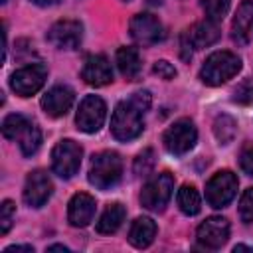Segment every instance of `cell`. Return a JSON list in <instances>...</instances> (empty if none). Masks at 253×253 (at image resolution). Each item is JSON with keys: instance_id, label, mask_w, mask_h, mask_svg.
<instances>
[{"instance_id": "obj_3", "label": "cell", "mask_w": 253, "mask_h": 253, "mask_svg": "<svg viewBox=\"0 0 253 253\" xmlns=\"http://www.w3.org/2000/svg\"><path fill=\"white\" fill-rule=\"evenodd\" d=\"M241 69V59L231 53V51H215L211 53L206 63L200 69V79L206 85H221L225 81H229L231 77H235Z\"/></svg>"}, {"instance_id": "obj_32", "label": "cell", "mask_w": 253, "mask_h": 253, "mask_svg": "<svg viewBox=\"0 0 253 253\" xmlns=\"http://www.w3.org/2000/svg\"><path fill=\"white\" fill-rule=\"evenodd\" d=\"M130 101L140 109V111H148L150 109V103H152V97H150V93L148 91H136V93H132V97H130Z\"/></svg>"}, {"instance_id": "obj_10", "label": "cell", "mask_w": 253, "mask_h": 253, "mask_svg": "<svg viewBox=\"0 0 253 253\" xmlns=\"http://www.w3.org/2000/svg\"><path fill=\"white\" fill-rule=\"evenodd\" d=\"M105 117H107L105 101L97 95H87L79 103L75 123H77V128L83 130V132H97L103 126Z\"/></svg>"}, {"instance_id": "obj_11", "label": "cell", "mask_w": 253, "mask_h": 253, "mask_svg": "<svg viewBox=\"0 0 253 253\" xmlns=\"http://www.w3.org/2000/svg\"><path fill=\"white\" fill-rule=\"evenodd\" d=\"M130 36L140 45H154L164 40V28L152 14H136L130 20Z\"/></svg>"}, {"instance_id": "obj_4", "label": "cell", "mask_w": 253, "mask_h": 253, "mask_svg": "<svg viewBox=\"0 0 253 253\" xmlns=\"http://www.w3.org/2000/svg\"><path fill=\"white\" fill-rule=\"evenodd\" d=\"M123 174V160L117 152L105 150L93 156L89 166V182L99 190L113 188Z\"/></svg>"}, {"instance_id": "obj_2", "label": "cell", "mask_w": 253, "mask_h": 253, "mask_svg": "<svg viewBox=\"0 0 253 253\" xmlns=\"http://www.w3.org/2000/svg\"><path fill=\"white\" fill-rule=\"evenodd\" d=\"M142 115H144V111H140L130 99L119 103L117 109L113 111V117H111L113 136L121 142H128V140L136 138L144 128Z\"/></svg>"}, {"instance_id": "obj_25", "label": "cell", "mask_w": 253, "mask_h": 253, "mask_svg": "<svg viewBox=\"0 0 253 253\" xmlns=\"http://www.w3.org/2000/svg\"><path fill=\"white\" fill-rule=\"evenodd\" d=\"M202 8L210 20L219 22L229 10V0H202Z\"/></svg>"}, {"instance_id": "obj_6", "label": "cell", "mask_w": 253, "mask_h": 253, "mask_svg": "<svg viewBox=\"0 0 253 253\" xmlns=\"http://www.w3.org/2000/svg\"><path fill=\"white\" fill-rule=\"evenodd\" d=\"M81 156L83 150L75 140H59L51 150V170L59 178H71L81 166Z\"/></svg>"}, {"instance_id": "obj_8", "label": "cell", "mask_w": 253, "mask_h": 253, "mask_svg": "<svg viewBox=\"0 0 253 253\" xmlns=\"http://www.w3.org/2000/svg\"><path fill=\"white\" fill-rule=\"evenodd\" d=\"M237 176L231 170H221L210 178L206 184V202L211 208H225L237 192Z\"/></svg>"}, {"instance_id": "obj_36", "label": "cell", "mask_w": 253, "mask_h": 253, "mask_svg": "<svg viewBox=\"0 0 253 253\" xmlns=\"http://www.w3.org/2000/svg\"><path fill=\"white\" fill-rule=\"evenodd\" d=\"M0 2H8V0H0Z\"/></svg>"}, {"instance_id": "obj_30", "label": "cell", "mask_w": 253, "mask_h": 253, "mask_svg": "<svg viewBox=\"0 0 253 253\" xmlns=\"http://www.w3.org/2000/svg\"><path fill=\"white\" fill-rule=\"evenodd\" d=\"M154 73L158 75V77H162V79H174L176 77V69H174V65L172 63H168L166 59H160V61H156L154 63Z\"/></svg>"}, {"instance_id": "obj_21", "label": "cell", "mask_w": 253, "mask_h": 253, "mask_svg": "<svg viewBox=\"0 0 253 253\" xmlns=\"http://www.w3.org/2000/svg\"><path fill=\"white\" fill-rule=\"evenodd\" d=\"M125 215H126V210L123 208V204L115 202V204L107 206V210L101 213V217H99V221H97V231L103 233V235L115 233V231L123 225Z\"/></svg>"}, {"instance_id": "obj_17", "label": "cell", "mask_w": 253, "mask_h": 253, "mask_svg": "<svg viewBox=\"0 0 253 253\" xmlns=\"http://www.w3.org/2000/svg\"><path fill=\"white\" fill-rule=\"evenodd\" d=\"M95 215V198L79 192L69 200V208H67V219L73 227H85L89 225V221Z\"/></svg>"}, {"instance_id": "obj_20", "label": "cell", "mask_w": 253, "mask_h": 253, "mask_svg": "<svg viewBox=\"0 0 253 253\" xmlns=\"http://www.w3.org/2000/svg\"><path fill=\"white\" fill-rule=\"evenodd\" d=\"M188 36H190V40H192V43L196 47H208V45H211V43H215L219 40V26H217L215 20L206 18V20L198 22L188 32Z\"/></svg>"}, {"instance_id": "obj_28", "label": "cell", "mask_w": 253, "mask_h": 253, "mask_svg": "<svg viewBox=\"0 0 253 253\" xmlns=\"http://www.w3.org/2000/svg\"><path fill=\"white\" fill-rule=\"evenodd\" d=\"M233 101L239 105H251L253 103V79H245L235 87Z\"/></svg>"}, {"instance_id": "obj_22", "label": "cell", "mask_w": 253, "mask_h": 253, "mask_svg": "<svg viewBox=\"0 0 253 253\" xmlns=\"http://www.w3.org/2000/svg\"><path fill=\"white\" fill-rule=\"evenodd\" d=\"M117 65H119L121 73L126 79H136V75L142 69L140 55H138V51L134 47H121L117 51Z\"/></svg>"}, {"instance_id": "obj_9", "label": "cell", "mask_w": 253, "mask_h": 253, "mask_svg": "<svg viewBox=\"0 0 253 253\" xmlns=\"http://www.w3.org/2000/svg\"><path fill=\"white\" fill-rule=\"evenodd\" d=\"M45 77H47V69L43 63H30V65H24L12 73L10 87L14 89L16 95L30 97L43 87Z\"/></svg>"}, {"instance_id": "obj_15", "label": "cell", "mask_w": 253, "mask_h": 253, "mask_svg": "<svg viewBox=\"0 0 253 253\" xmlns=\"http://www.w3.org/2000/svg\"><path fill=\"white\" fill-rule=\"evenodd\" d=\"M81 77L85 79V83H89L93 87H103V85L113 81V67H111V63L105 55L91 53L83 61Z\"/></svg>"}, {"instance_id": "obj_12", "label": "cell", "mask_w": 253, "mask_h": 253, "mask_svg": "<svg viewBox=\"0 0 253 253\" xmlns=\"http://www.w3.org/2000/svg\"><path fill=\"white\" fill-rule=\"evenodd\" d=\"M83 40V26L77 20H59L47 32V42L59 49H75Z\"/></svg>"}, {"instance_id": "obj_23", "label": "cell", "mask_w": 253, "mask_h": 253, "mask_svg": "<svg viewBox=\"0 0 253 253\" xmlns=\"http://www.w3.org/2000/svg\"><path fill=\"white\" fill-rule=\"evenodd\" d=\"M176 202H178V208L186 213V215H196L200 210H202V198L198 194V190L190 184H184L180 190H178V196H176Z\"/></svg>"}, {"instance_id": "obj_13", "label": "cell", "mask_w": 253, "mask_h": 253, "mask_svg": "<svg viewBox=\"0 0 253 253\" xmlns=\"http://www.w3.org/2000/svg\"><path fill=\"white\" fill-rule=\"evenodd\" d=\"M53 192V184L43 170H34L28 174L24 184V202L30 208H42Z\"/></svg>"}, {"instance_id": "obj_34", "label": "cell", "mask_w": 253, "mask_h": 253, "mask_svg": "<svg viewBox=\"0 0 253 253\" xmlns=\"http://www.w3.org/2000/svg\"><path fill=\"white\" fill-rule=\"evenodd\" d=\"M32 2L38 4V6H53V4H57L61 0H32Z\"/></svg>"}, {"instance_id": "obj_14", "label": "cell", "mask_w": 253, "mask_h": 253, "mask_svg": "<svg viewBox=\"0 0 253 253\" xmlns=\"http://www.w3.org/2000/svg\"><path fill=\"white\" fill-rule=\"evenodd\" d=\"M229 237V221L221 215L208 217L198 227V243L206 249H219Z\"/></svg>"}, {"instance_id": "obj_19", "label": "cell", "mask_w": 253, "mask_h": 253, "mask_svg": "<svg viewBox=\"0 0 253 253\" xmlns=\"http://www.w3.org/2000/svg\"><path fill=\"white\" fill-rule=\"evenodd\" d=\"M156 235V223L150 217H136L128 231V241L136 249H144L154 241Z\"/></svg>"}, {"instance_id": "obj_1", "label": "cell", "mask_w": 253, "mask_h": 253, "mask_svg": "<svg viewBox=\"0 0 253 253\" xmlns=\"http://www.w3.org/2000/svg\"><path fill=\"white\" fill-rule=\"evenodd\" d=\"M2 134L8 140H14L20 144V150L24 156H32L38 152L42 144V132L40 128L24 115L12 113L2 121Z\"/></svg>"}, {"instance_id": "obj_5", "label": "cell", "mask_w": 253, "mask_h": 253, "mask_svg": "<svg viewBox=\"0 0 253 253\" xmlns=\"http://www.w3.org/2000/svg\"><path fill=\"white\" fill-rule=\"evenodd\" d=\"M196 140H198V130L190 119L176 121L172 126H168L164 130V136H162L164 148L174 156H182V154L190 152L194 148Z\"/></svg>"}, {"instance_id": "obj_33", "label": "cell", "mask_w": 253, "mask_h": 253, "mask_svg": "<svg viewBox=\"0 0 253 253\" xmlns=\"http://www.w3.org/2000/svg\"><path fill=\"white\" fill-rule=\"evenodd\" d=\"M12 251H34L32 245H10L6 247V253H12Z\"/></svg>"}, {"instance_id": "obj_16", "label": "cell", "mask_w": 253, "mask_h": 253, "mask_svg": "<svg viewBox=\"0 0 253 253\" xmlns=\"http://www.w3.org/2000/svg\"><path fill=\"white\" fill-rule=\"evenodd\" d=\"M75 101V93L67 85H55L42 97V109L49 117H63L71 109Z\"/></svg>"}, {"instance_id": "obj_26", "label": "cell", "mask_w": 253, "mask_h": 253, "mask_svg": "<svg viewBox=\"0 0 253 253\" xmlns=\"http://www.w3.org/2000/svg\"><path fill=\"white\" fill-rule=\"evenodd\" d=\"M152 166H154V150L152 148H146V150H142L136 156V160H134V172L138 176H148L150 170H152Z\"/></svg>"}, {"instance_id": "obj_18", "label": "cell", "mask_w": 253, "mask_h": 253, "mask_svg": "<svg viewBox=\"0 0 253 253\" xmlns=\"http://www.w3.org/2000/svg\"><path fill=\"white\" fill-rule=\"evenodd\" d=\"M231 32H233V40L241 45L253 38V0H243L239 4L231 24Z\"/></svg>"}, {"instance_id": "obj_24", "label": "cell", "mask_w": 253, "mask_h": 253, "mask_svg": "<svg viewBox=\"0 0 253 253\" xmlns=\"http://www.w3.org/2000/svg\"><path fill=\"white\" fill-rule=\"evenodd\" d=\"M213 132H215V138L221 142V144H229L233 138H235V132H237V123L229 117V115H219L213 123Z\"/></svg>"}, {"instance_id": "obj_31", "label": "cell", "mask_w": 253, "mask_h": 253, "mask_svg": "<svg viewBox=\"0 0 253 253\" xmlns=\"http://www.w3.org/2000/svg\"><path fill=\"white\" fill-rule=\"evenodd\" d=\"M239 164H241V170L249 176H253V146H247L241 150V156H239Z\"/></svg>"}, {"instance_id": "obj_29", "label": "cell", "mask_w": 253, "mask_h": 253, "mask_svg": "<svg viewBox=\"0 0 253 253\" xmlns=\"http://www.w3.org/2000/svg\"><path fill=\"white\" fill-rule=\"evenodd\" d=\"M239 217L245 223H253V188H247L239 200Z\"/></svg>"}, {"instance_id": "obj_7", "label": "cell", "mask_w": 253, "mask_h": 253, "mask_svg": "<svg viewBox=\"0 0 253 253\" xmlns=\"http://www.w3.org/2000/svg\"><path fill=\"white\" fill-rule=\"evenodd\" d=\"M172 192H174V176L170 172H162L146 182L140 194V202L146 210L160 211L170 202Z\"/></svg>"}, {"instance_id": "obj_27", "label": "cell", "mask_w": 253, "mask_h": 253, "mask_svg": "<svg viewBox=\"0 0 253 253\" xmlns=\"http://www.w3.org/2000/svg\"><path fill=\"white\" fill-rule=\"evenodd\" d=\"M14 215H16V206L10 200H4L2 206H0V233L2 235H6L8 229L12 227Z\"/></svg>"}, {"instance_id": "obj_35", "label": "cell", "mask_w": 253, "mask_h": 253, "mask_svg": "<svg viewBox=\"0 0 253 253\" xmlns=\"http://www.w3.org/2000/svg\"><path fill=\"white\" fill-rule=\"evenodd\" d=\"M47 251H63V253H65V251H69V249L63 247V245H51V247H47Z\"/></svg>"}]
</instances>
